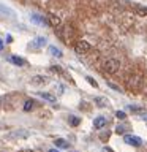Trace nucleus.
<instances>
[{
    "instance_id": "1",
    "label": "nucleus",
    "mask_w": 147,
    "mask_h": 152,
    "mask_svg": "<svg viewBox=\"0 0 147 152\" xmlns=\"http://www.w3.org/2000/svg\"><path fill=\"white\" fill-rule=\"evenodd\" d=\"M55 35L60 38L65 45H71V43L76 41V30L71 26H59L55 27Z\"/></svg>"
},
{
    "instance_id": "2",
    "label": "nucleus",
    "mask_w": 147,
    "mask_h": 152,
    "mask_svg": "<svg viewBox=\"0 0 147 152\" xmlns=\"http://www.w3.org/2000/svg\"><path fill=\"white\" fill-rule=\"evenodd\" d=\"M142 84H144V79H142V73H139V71H135L127 78V89L130 92H139L142 89Z\"/></svg>"
},
{
    "instance_id": "3",
    "label": "nucleus",
    "mask_w": 147,
    "mask_h": 152,
    "mask_svg": "<svg viewBox=\"0 0 147 152\" xmlns=\"http://www.w3.org/2000/svg\"><path fill=\"white\" fill-rule=\"evenodd\" d=\"M101 66H103L104 73L114 75V73H117V71H119V68H120V62H119L117 59H114V57H109V59H106L101 64Z\"/></svg>"
},
{
    "instance_id": "4",
    "label": "nucleus",
    "mask_w": 147,
    "mask_h": 152,
    "mask_svg": "<svg viewBox=\"0 0 147 152\" xmlns=\"http://www.w3.org/2000/svg\"><path fill=\"white\" fill-rule=\"evenodd\" d=\"M90 49H92V46H90V43L85 41V40H78L74 43V51H76V54H79V56L87 54V52H90Z\"/></svg>"
},
{
    "instance_id": "5",
    "label": "nucleus",
    "mask_w": 147,
    "mask_h": 152,
    "mask_svg": "<svg viewBox=\"0 0 147 152\" xmlns=\"http://www.w3.org/2000/svg\"><path fill=\"white\" fill-rule=\"evenodd\" d=\"M123 141L130 146H135V147H139L142 144V140L139 136H135V135H125L123 136Z\"/></svg>"
},
{
    "instance_id": "6",
    "label": "nucleus",
    "mask_w": 147,
    "mask_h": 152,
    "mask_svg": "<svg viewBox=\"0 0 147 152\" xmlns=\"http://www.w3.org/2000/svg\"><path fill=\"white\" fill-rule=\"evenodd\" d=\"M0 16H2V18L14 19V18H16V13H14V10H11L9 7H7V5H2V3H0Z\"/></svg>"
},
{
    "instance_id": "7",
    "label": "nucleus",
    "mask_w": 147,
    "mask_h": 152,
    "mask_svg": "<svg viewBox=\"0 0 147 152\" xmlns=\"http://www.w3.org/2000/svg\"><path fill=\"white\" fill-rule=\"evenodd\" d=\"M47 24H49L51 27H59V26H62V19L57 16V14L49 13L47 14Z\"/></svg>"
},
{
    "instance_id": "8",
    "label": "nucleus",
    "mask_w": 147,
    "mask_h": 152,
    "mask_svg": "<svg viewBox=\"0 0 147 152\" xmlns=\"http://www.w3.org/2000/svg\"><path fill=\"white\" fill-rule=\"evenodd\" d=\"M8 140H14V138H28V132L27 130H14L11 133H8Z\"/></svg>"
},
{
    "instance_id": "9",
    "label": "nucleus",
    "mask_w": 147,
    "mask_h": 152,
    "mask_svg": "<svg viewBox=\"0 0 147 152\" xmlns=\"http://www.w3.org/2000/svg\"><path fill=\"white\" fill-rule=\"evenodd\" d=\"M46 43H47V40L44 37H36L35 40L32 41V48H33V49H40V48L46 46Z\"/></svg>"
},
{
    "instance_id": "10",
    "label": "nucleus",
    "mask_w": 147,
    "mask_h": 152,
    "mask_svg": "<svg viewBox=\"0 0 147 152\" xmlns=\"http://www.w3.org/2000/svg\"><path fill=\"white\" fill-rule=\"evenodd\" d=\"M104 125H106V117H103V116L95 117V121H93V127L97 128V130H100V128H103Z\"/></svg>"
},
{
    "instance_id": "11",
    "label": "nucleus",
    "mask_w": 147,
    "mask_h": 152,
    "mask_svg": "<svg viewBox=\"0 0 147 152\" xmlns=\"http://www.w3.org/2000/svg\"><path fill=\"white\" fill-rule=\"evenodd\" d=\"M135 13H136V16H139V18H146L147 16V8L142 7V5H135Z\"/></svg>"
},
{
    "instance_id": "12",
    "label": "nucleus",
    "mask_w": 147,
    "mask_h": 152,
    "mask_svg": "<svg viewBox=\"0 0 147 152\" xmlns=\"http://www.w3.org/2000/svg\"><path fill=\"white\" fill-rule=\"evenodd\" d=\"M95 104L100 108H106V106H109V100L104 98V97H97L95 98Z\"/></svg>"
},
{
    "instance_id": "13",
    "label": "nucleus",
    "mask_w": 147,
    "mask_h": 152,
    "mask_svg": "<svg viewBox=\"0 0 147 152\" xmlns=\"http://www.w3.org/2000/svg\"><path fill=\"white\" fill-rule=\"evenodd\" d=\"M38 95H40L43 100H46V102H51V103L55 102V97L52 94H49V92H38Z\"/></svg>"
},
{
    "instance_id": "14",
    "label": "nucleus",
    "mask_w": 147,
    "mask_h": 152,
    "mask_svg": "<svg viewBox=\"0 0 147 152\" xmlns=\"http://www.w3.org/2000/svg\"><path fill=\"white\" fill-rule=\"evenodd\" d=\"M54 144H55V147H59V149H66V147H68V142H66L63 138H57V140H54Z\"/></svg>"
},
{
    "instance_id": "15",
    "label": "nucleus",
    "mask_w": 147,
    "mask_h": 152,
    "mask_svg": "<svg viewBox=\"0 0 147 152\" xmlns=\"http://www.w3.org/2000/svg\"><path fill=\"white\" fill-rule=\"evenodd\" d=\"M46 76H43V75H35L32 78V84H44L46 83Z\"/></svg>"
},
{
    "instance_id": "16",
    "label": "nucleus",
    "mask_w": 147,
    "mask_h": 152,
    "mask_svg": "<svg viewBox=\"0 0 147 152\" xmlns=\"http://www.w3.org/2000/svg\"><path fill=\"white\" fill-rule=\"evenodd\" d=\"M49 54L55 56V57H62V56H63V54H62V51L59 49V48H55V46H49Z\"/></svg>"
},
{
    "instance_id": "17",
    "label": "nucleus",
    "mask_w": 147,
    "mask_h": 152,
    "mask_svg": "<svg viewBox=\"0 0 147 152\" xmlns=\"http://www.w3.org/2000/svg\"><path fill=\"white\" fill-rule=\"evenodd\" d=\"M35 102H33V100H27L25 103H24V111H32L33 108H35Z\"/></svg>"
},
{
    "instance_id": "18",
    "label": "nucleus",
    "mask_w": 147,
    "mask_h": 152,
    "mask_svg": "<svg viewBox=\"0 0 147 152\" xmlns=\"http://www.w3.org/2000/svg\"><path fill=\"white\" fill-rule=\"evenodd\" d=\"M11 62L14 65H17V66H22V65H25V60L21 59V57H16V56H13L11 57Z\"/></svg>"
},
{
    "instance_id": "19",
    "label": "nucleus",
    "mask_w": 147,
    "mask_h": 152,
    "mask_svg": "<svg viewBox=\"0 0 147 152\" xmlns=\"http://www.w3.org/2000/svg\"><path fill=\"white\" fill-rule=\"evenodd\" d=\"M30 19L36 24H44V18H41L40 14H30Z\"/></svg>"
},
{
    "instance_id": "20",
    "label": "nucleus",
    "mask_w": 147,
    "mask_h": 152,
    "mask_svg": "<svg viewBox=\"0 0 147 152\" xmlns=\"http://www.w3.org/2000/svg\"><path fill=\"white\" fill-rule=\"evenodd\" d=\"M128 109H130L131 113H135V114L144 113V108H142V106H133V104H130V106H128Z\"/></svg>"
},
{
    "instance_id": "21",
    "label": "nucleus",
    "mask_w": 147,
    "mask_h": 152,
    "mask_svg": "<svg viewBox=\"0 0 147 152\" xmlns=\"http://www.w3.org/2000/svg\"><path fill=\"white\" fill-rule=\"evenodd\" d=\"M70 124H71L73 127H78L79 124H81V119L76 117V116H71V117H70Z\"/></svg>"
},
{
    "instance_id": "22",
    "label": "nucleus",
    "mask_w": 147,
    "mask_h": 152,
    "mask_svg": "<svg viewBox=\"0 0 147 152\" xmlns=\"http://www.w3.org/2000/svg\"><path fill=\"white\" fill-rule=\"evenodd\" d=\"M125 132H127V127L125 125H117L116 127V133H117V135H123Z\"/></svg>"
},
{
    "instance_id": "23",
    "label": "nucleus",
    "mask_w": 147,
    "mask_h": 152,
    "mask_svg": "<svg viewBox=\"0 0 147 152\" xmlns=\"http://www.w3.org/2000/svg\"><path fill=\"white\" fill-rule=\"evenodd\" d=\"M85 79H87V83H89L90 86H92V87H95V89L98 87V83H97V81H95V79L92 78V76H87V78H85Z\"/></svg>"
},
{
    "instance_id": "24",
    "label": "nucleus",
    "mask_w": 147,
    "mask_h": 152,
    "mask_svg": "<svg viewBox=\"0 0 147 152\" xmlns=\"http://www.w3.org/2000/svg\"><path fill=\"white\" fill-rule=\"evenodd\" d=\"M106 84H108V87H111L112 90H116V92H120V87H119L117 84H114V83H111V81H106Z\"/></svg>"
},
{
    "instance_id": "25",
    "label": "nucleus",
    "mask_w": 147,
    "mask_h": 152,
    "mask_svg": "<svg viewBox=\"0 0 147 152\" xmlns=\"http://www.w3.org/2000/svg\"><path fill=\"white\" fill-rule=\"evenodd\" d=\"M100 140H101V141H108L109 140V132H103L101 135H100Z\"/></svg>"
},
{
    "instance_id": "26",
    "label": "nucleus",
    "mask_w": 147,
    "mask_h": 152,
    "mask_svg": "<svg viewBox=\"0 0 147 152\" xmlns=\"http://www.w3.org/2000/svg\"><path fill=\"white\" fill-rule=\"evenodd\" d=\"M116 117H117V119H120V121H123V119L127 117V114L123 113V111H117V113H116Z\"/></svg>"
},
{
    "instance_id": "27",
    "label": "nucleus",
    "mask_w": 147,
    "mask_h": 152,
    "mask_svg": "<svg viewBox=\"0 0 147 152\" xmlns=\"http://www.w3.org/2000/svg\"><path fill=\"white\" fill-rule=\"evenodd\" d=\"M103 152H114L111 147H103Z\"/></svg>"
},
{
    "instance_id": "28",
    "label": "nucleus",
    "mask_w": 147,
    "mask_h": 152,
    "mask_svg": "<svg viewBox=\"0 0 147 152\" xmlns=\"http://www.w3.org/2000/svg\"><path fill=\"white\" fill-rule=\"evenodd\" d=\"M2 49H3V40L0 38V51H2Z\"/></svg>"
},
{
    "instance_id": "29",
    "label": "nucleus",
    "mask_w": 147,
    "mask_h": 152,
    "mask_svg": "<svg viewBox=\"0 0 147 152\" xmlns=\"http://www.w3.org/2000/svg\"><path fill=\"white\" fill-rule=\"evenodd\" d=\"M47 152H59V151H57V149H49Z\"/></svg>"
},
{
    "instance_id": "30",
    "label": "nucleus",
    "mask_w": 147,
    "mask_h": 152,
    "mask_svg": "<svg viewBox=\"0 0 147 152\" xmlns=\"http://www.w3.org/2000/svg\"><path fill=\"white\" fill-rule=\"evenodd\" d=\"M24 152H33V151H24Z\"/></svg>"
},
{
    "instance_id": "31",
    "label": "nucleus",
    "mask_w": 147,
    "mask_h": 152,
    "mask_svg": "<svg viewBox=\"0 0 147 152\" xmlns=\"http://www.w3.org/2000/svg\"><path fill=\"white\" fill-rule=\"evenodd\" d=\"M146 97H147V90H146Z\"/></svg>"
},
{
    "instance_id": "32",
    "label": "nucleus",
    "mask_w": 147,
    "mask_h": 152,
    "mask_svg": "<svg viewBox=\"0 0 147 152\" xmlns=\"http://www.w3.org/2000/svg\"><path fill=\"white\" fill-rule=\"evenodd\" d=\"M73 152H76V151H73Z\"/></svg>"
}]
</instances>
